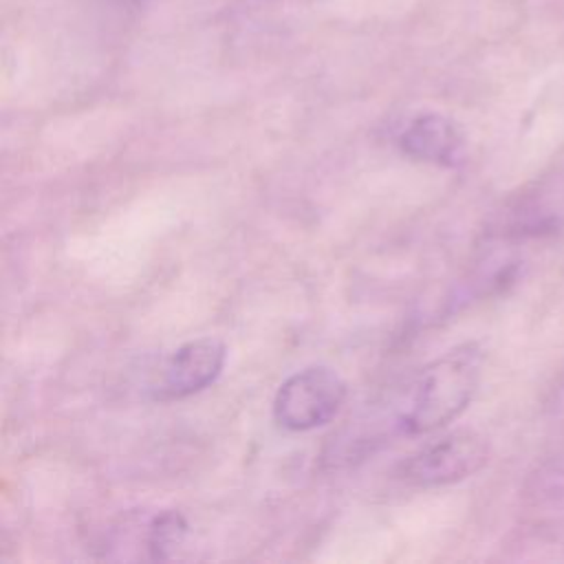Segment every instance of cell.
<instances>
[{
	"instance_id": "1",
	"label": "cell",
	"mask_w": 564,
	"mask_h": 564,
	"mask_svg": "<svg viewBox=\"0 0 564 564\" xmlns=\"http://www.w3.org/2000/svg\"><path fill=\"white\" fill-rule=\"evenodd\" d=\"M482 364L485 355L476 341L460 344L430 361L416 379L401 427L408 434H427L458 419L478 390Z\"/></svg>"
},
{
	"instance_id": "2",
	"label": "cell",
	"mask_w": 564,
	"mask_h": 564,
	"mask_svg": "<svg viewBox=\"0 0 564 564\" xmlns=\"http://www.w3.org/2000/svg\"><path fill=\"white\" fill-rule=\"evenodd\" d=\"M346 401V381L328 366H308L284 379L273 397V419L291 432L326 425Z\"/></svg>"
},
{
	"instance_id": "3",
	"label": "cell",
	"mask_w": 564,
	"mask_h": 564,
	"mask_svg": "<svg viewBox=\"0 0 564 564\" xmlns=\"http://www.w3.org/2000/svg\"><path fill=\"white\" fill-rule=\"evenodd\" d=\"M489 458V443L474 430L449 432L399 465V478L414 487H441L469 478Z\"/></svg>"
},
{
	"instance_id": "4",
	"label": "cell",
	"mask_w": 564,
	"mask_h": 564,
	"mask_svg": "<svg viewBox=\"0 0 564 564\" xmlns=\"http://www.w3.org/2000/svg\"><path fill=\"white\" fill-rule=\"evenodd\" d=\"M227 346L218 337H198L178 346L150 386L154 401H178L209 388L223 372Z\"/></svg>"
},
{
	"instance_id": "5",
	"label": "cell",
	"mask_w": 564,
	"mask_h": 564,
	"mask_svg": "<svg viewBox=\"0 0 564 564\" xmlns=\"http://www.w3.org/2000/svg\"><path fill=\"white\" fill-rule=\"evenodd\" d=\"M399 148L414 161L456 167L465 161V137L460 128L441 112H421L399 134Z\"/></svg>"
},
{
	"instance_id": "6",
	"label": "cell",
	"mask_w": 564,
	"mask_h": 564,
	"mask_svg": "<svg viewBox=\"0 0 564 564\" xmlns=\"http://www.w3.org/2000/svg\"><path fill=\"white\" fill-rule=\"evenodd\" d=\"M187 524L181 513L163 511L148 527V549L154 560L170 557V551L183 542Z\"/></svg>"
}]
</instances>
